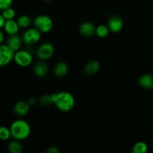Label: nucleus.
Segmentation results:
<instances>
[{
	"label": "nucleus",
	"mask_w": 153,
	"mask_h": 153,
	"mask_svg": "<svg viewBox=\"0 0 153 153\" xmlns=\"http://www.w3.org/2000/svg\"><path fill=\"white\" fill-rule=\"evenodd\" d=\"M53 105L62 112H68L74 108L76 101L73 94L67 91H60L52 94Z\"/></svg>",
	"instance_id": "obj_1"
},
{
	"label": "nucleus",
	"mask_w": 153,
	"mask_h": 153,
	"mask_svg": "<svg viewBox=\"0 0 153 153\" xmlns=\"http://www.w3.org/2000/svg\"><path fill=\"white\" fill-rule=\"evenodd\" d=\"M10 129L11 137L19 141L28 138L31 131L30 124L22 119H17L13 121L10 125Z\"/></svg>",
	"instance_id": "obj_2"
},
{
	"label": "nucleus",
	"mask_w": 153,
	"mask_h": 153,
	"mask_svg": "<svg viewBox=\"0 0 153 153\" xmlns=\"http://www.w3.org/2000/svg\"><path fill=\"white\" fill-rule=\"evenodd\" d=\"M33 25L40 32L46 34L52 31L54 22L50 16L46 14H40L33 19Z\"/></svg>",
	"instance_id": "obj_3"
},
{
	"label": "nucleus",
	"mask_w": 153,
	"mask_h": 153,
	"mask_svg": "<svg viewBox=\"0 0 153 153\" xmlns=\"http://www.w3.org/2000/svg\"><path fill=\"white\" fill-rule=\"evenodd\" d=\"M41 34L39 30H37L35 27L34 28H28L25 29L22 33V38L23 43L28 46H34L40 42L41 39Z\"/></svg>",
	"instance_id": "obj_4"
},
{
	"label": "nucleus",
	"mask_w": 153,
	"mask_h": 153,
	"mask_svg": "<svg viewBox=\"0 0 153 153\" xmlns=\"http://www.w3.org/2000/svg\"><path fill=\"white\" fill-rule=\"evenodd\" d=\"M13 61L21 67H27L33 62L32 54L27 49H19L15 52Z\"/></svg>",
	"instance_id": "obj_5"
},
{
	"label": "nucleus",
	"mask_w": 153,
	"mask_h": 153,
	"mask_svg": "<svg viewBox=\"0 0 153 153\" xmlns=\"http://www.w3.org/2000/svg\"><path fill=\"white\" fill-rule=\"evenodd\" d=\"M55 46H53V44L49 42H46L41 43L38 46L36 51V55L39 60L47 61L52 58L55 54Z\"/></svg>",
	"instance_id": "obj_6"
},
{
	"label": "nucleus",
	"mask_w": 153,
	"mask_h": 153,
	"mask_svg": "<svg viewBox=\"0 0 153 153\" xmlns=\"http://www.w3.org/2000/svg\"><path fill=\"white\" fill-rule=\"evenodd\" d=\"M15 52L7 44H0V67L8 65L13 61Z\"/></svg>",
	"instance_id": "obj_7"
},
{
	"label": "nucleus",
	"mask_w": 153,
	"mask_h": 153,
	"mask_svg": "<svg viewBox=\"0 0 153 153\" xmlns=\"http://www.w3.org/2000/svg\"><path fill=\"white\" fill-rule=\"evenodd\" d=\"M107 25L110 31L113 33H118L123 28L124 22L120 16L117 15H114L109 18Z\"/></svg>",
	"instance_id": "obj_8"
},
{
	"label": "nucleus",
	"mask_w": 153,
	"mask_h": 153,
	"mask_svg": "<svg viewBox=\"0 0 153 153\" xmlns=\"http://www.w3.org/2000/svg\"><path fill=\"white\" fill-rule=\"evenodd\" d=\"M31 105L28 101H21L17 102L13 106V113L18 117H24L29 112Z\"/></svg>",
	"instance_id": "obj_9"
},
{
	"label": "nucleus",
	"mask_w": 153,
	"mask_h": 153,
	"mask_svg": "<svg viewBox=\"0 0 153 153\" xmlns=\"http://www.w3.org/2000/svg\"><path fill=\"white\" fill-rule=\"evenodd\" d=\"M22 43H23V41H22V36L18 35L17 34L8 35L6 40V44L14 52H16L21 49Z\"/></svg>",
	"instance_id": "obj_10"
},
{
	"label": "nucleus",
	"mask_w": 153,
	"mask_h": 153,
	"mask_svg": "<svg viewBox=\"0 0 153 153\" xmlns=\"http://www.w3.org/2000/svg\"><path fill=\"white\" fill-rule=\"evenodd\" d=\"M79 33L84 37H91L96 34V26L91 22H84L79 26Z\"/></svg>",
	"instance_id": "obj_11"
},
{
	"label": "nucleus",
	"mask_w": 153,
	"mask_h": 153,
	"mask_svg": "<svg viewBox=\"0 0 153 153\" xmlns=\"http://www.w3.org/2000/svg\"><path fill=\"white\" fill-rule=\"evenodd\" d=\"M49 73V66L46 61L40 60L34 67V73L37 77L43 78Z\"/></svg>",
	"instance_id": "obj_12"
},
{
	"label": "nucleus",
	"mask_w": 153,
	"mask_h": 153,
	"mask_svg": "<svg viewBox=\"0 0 153 153\" xmlns=\"http://www.w3.org/2000/svg\"><path fill=\"white\" fill-rule=\"evenodd\" d=\"M19 28H19L16 20H14L13 19L5 20L4 25L3 26L4 31L7 35H13V34H18Z\"/></svg>",
	"instance_id": "obj_13"
},
{
	"label": "nucleus",
	"mask_w": 153,
	"mask_h": 153,
	"mask_svg": "<svg viewBox=\"0 0 153 153\" xmlns=\"http://www.w3.org/2000/svg\"><path fill=\"white\" fill-rule=\"evenodd\" d=\"M69 67L64 61H59L54 67V74L58 78H63L68 73Z\"/></svg>",
	"instance_id": "obj_14"
},
{
	"label": "nucleus",
	"mask_w": 153,
	"mask_h": 153,
	"mask_svg": "<svg viewBox=\"0 0 153 153\" xmlns=\"http://www.w3.org/2000/svg\"><path fill=\"white\" fill-rule=\"evenodd\" d=\"M100 69V64L97 61H91L85 64L84 71L88 76H94L99 72Z\"/></svg>",
	"instance_id": "obj_15"
},
{
	"label": "nucleus",
	"mask_w": 153,
	"mask_h": 153,
	"mask_svg": "<svg viewBox=\"0 0 153 153\" xmlns=\"http://www.w3.org/2000/svg\"><path fill=\"white\" fill-rule=\"evenodd\" d=\"M138 83L141 88L145 89L153 88V75L144 74L140 77Z\"/></svg>",
	"instance_id": "obj_16"
},
{
	"label": "nucleus",
	"mask_w": 153,
	"mask_h": 153,
	"mask_svg": "<svg viewBox=\"0 0 153 153\" xmlns=\"http://www.w3.org/2000/svg\"><path fill=\"white\" fill-rule=\"evenodd\" d=\"M16 22H17L19 28L22 29H27L33 23V20L31 19V18L26 14L20 15L16 19Z\"/></svg>",
	"instance_id": "obj_17"
},
{
	"label": "nucleus",
	"mask_w": 153,
	"mask_h": 153,
	"mask_svg": "<svg viewBox=\"0 0 153 153\" xmlns=\"http://www.w3.org/2000/svg\"><path fill=\"white\" fill-rule=\"evenodd\" d=\"M7 149L10 153H21L22 152V146L19 140L14 139L9 142Z\"/></svg>",
	"instance_id": "obj_18"
},
{
	"label": "nucleus",
	"mask_w": 153,
	"mask_h": 153,
	"mask_svg": "<svg viewBox=\"0 0 153 153\" xmlns=\"http://www.w3.org/2000/svg\"><path fill=\"white\" fill-rule=\"evenodd\" d=\"M110 30L108 25H100L96 27V35L100 38H104L108 35Z\"/></svg>",
	"instance_id": "obj_19"
},
{
	"label": "nucleus",
	"mask_w": 153,
	"mask_h": 153,
	"mask_svg": "<svg viewBox=\"0 0 153 153\" xmlns=\"http://www.w3.org/2000/svg\"><path fill=\"white\" fill-rule=\"evenodd\" d=\"M148 146L146 143L143 141H140L136 143L132 146L131 152L133 153H145L147 152Z\"/></svg>",
	"instance_id": "obj_20"
},
{
	"label": "nucleus",
	"mask_w": 153,
	"mask_h": 153,
	"mask_svg": "<svg viewBox=\"0 0 153 153\" xmlns=\"http://www.w3.org/2000/svg\"><path fill=\"white\" fill-rule=\"evenodd\" d=\"M38 102L43 107H48V106L52 105L53 102H52V94L51 95H47V94L43 95L38 100Z\"/></svg>",
	"instance_id": "obj_21"
},
{
	"label": "nucleus",
	"mask_w": 153,
	"mask_h": 153,
	"mask_svg": "<svg viewBox=\"0 0 153 153\" xmlns=\"http://www.w3.org/2000/svg\"><path fill=\"white\" fill-rule=\"evenodd\" d=\"M11 137L10 128L6 126H0V140H7Z\"/></svg>",
	"instance_id": "obj_22"
},
{
	"label": "nucleus",
	"mask_w": 153,
	"mask_h": 153,
	"mask_svg": "<svg viewBox=\"0 0 153 153\" xmlns=\"http://www.w3.org/2000/svg\"><path fill=\"white\" fill-rule=\"evenodd\" d=\"M1 14H2L3 17L5 19V20L12 19H14L15 16H16V11L11 7H9L7 8H5L3 10H1Z\"/></svg>",
	"instance_id": "obj_23"
},
{
	"label": "nucleus",
	"mask_w": 153,
	"mask_h": 153,
	"mask_svg": "<svg viewBox=\"0 0 153 153\" xmlns=\"http://www.w3.org/2000/svg\"><path fill=\"white\" fill-rule=\"evenodd\" d=\"M13 0H0V10H3L4 9L11 7Z\"/></svg>",
	"instance_id": "obj_24"
},
{
	"label": "nucleus",
	"mask_w": 153,
	"mask_h": 153,
	"mask_svg": "<svg viewBox=\"0 0 153 153\" xmlns=\"http://www.w3.org/2000/svg\"><path fill=\"white\" fill-rule=\"evenodd\" d=\"M46 152L48 153H59L60 149L55 146H51L48 147V149H46Z\"/></svg>",
	"instance_id": "obj_25"
},
{
	"label": "nucleus",
	"mask_w": 153,
	"mask_h": 153,
	"mask_svg": "<svg viewBox=\"0 0 153 153\" xmlns=\"http://www.w3.org/2000/svg\"><path fill=\"white\" fill-rule=\"evenodd\" d=\"M28 103L30 104V105L33 106V105H35L37 102H38V100H37V98H36V97H31L28 99Z\"/></svg>",
	"instance_id": "obj_26"
},
{
	"label": "nucleus",
	"mask_w": 153,
	"mask_h": 153,
	"mask_svg": "<svg viewBox=\"0 0 153 153\" xmlns=\"http://www.w3.org/2000/svg\"><path fill=\"white\" fill-rule=\"evenodd\" d=\"M4 22H5V19L3 17L2 14L1 13H0V29H1L3 28V26L4 25Z\"/></svg>",
	"instance_id": "obj_27"
},
{
	"label": "nucleus",
	"mask_w": 153,
	"mask_h": 153,
	"mask_svg": "<svg viewBox=\"0 0 153 153\" xmlns=\"http://www.w3.org/2000/svg\"><path fill=\"white\" fill-rule=\"evenodd\" d=\"M4 40V31H2L1 29H0V44H2Z\"/></svg>",
	"instance_id": "obj_28"
},
{
	"label": "nucleus",
	"mask_w": 153,
	"mask_h": 153,
	"mask_svg": "<svg viewBox=\"0 0 153 153\" xmlns=\"http://www.w3.org/2000/svg\"><path fill=\"white\" fill-rule=\"evenodd\" d=\"M44 2H50L51 1H52V0H43Z\"/></svg>",
	"instance_id": "obj_29"
}]
</instances>
